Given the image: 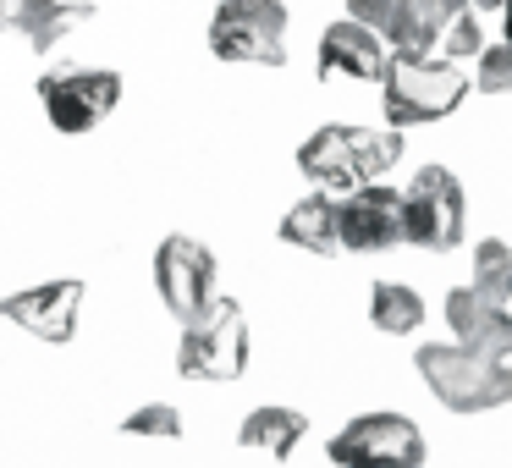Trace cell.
Returning a JSON list of instances; mask_svg holds the SVG:
<instances>
[{"label": "cell", "mask_w": 512, "mask_h": 468, "mask_svg": "<svg viewBox=\"0 0 512 468\" xmlns=\"http://www.w3.org/2000/svg\"><path fill=\"white\" fill-rule=\"evenodd\" d=\"M402 160V138L397 133H375V127H347V122H331L320 127L314 138H303L298 149V171L325 193H347L358 182L380 177L386 166Z\"/></svg>", "instance_id": "1"}, {"label": "cell", "mask_w": 512, "mask_h": 468, "mask_svg": "<svg viewBox=\"0 0 512 468\" xmlns=\"http://www.w3.org/2000/svg\"><path fill=\"white\" fill-rule=\"evenodd\" d=\"M419 375L435 391V402L452 413H490L512 402V364L507 358H485L463 342H424Z\"/></svg>", "instance_id": "2"}, {"label": "cell", "mask_w": 512, "mask_h": 468, "mask_svg": "<svg viewBox=\"0 0 512 468\" xmlns=\"http://www.w3.org/2000/svg\"><path fill=\"white\" fill-rule=\"evenodd\" d=\"M380 83H386V116L397 127L441 122L474 89V78L452 56H397V61H386Z\"/></svg>", "instance_id": "3"}, {"label": "cell", "mask_w": 512, "mask_h": 468, "mask_svg": "<svg viewBox=\"0 0 512 468\" xmlns=\"http://www.w3.org/2000/svg\"><path fill=\"white\" fill-rule=\"evenodd\" d=\"M248 364V320L237 303L210 298L199 314L182 320V347L177 369L193 380H237Z\"/></svg>", "instance_id": "4"}, {"label": "cell", "mask_w": 512, "mask_h": 468, "mask_svg": "<svg viewBox=\"0 0 512 468\" xmlns=\"http://www.w3.org/2000/svg\"><path fill=\"white\" fill-rule=\"evenodd\" d=\"M210 50L243 67L287 61V6L281 0H221L210 17Z\"/></svg>", "instance_id": "5"}, {"label": "cell", "mask_w": 512, "mask_h": 468, "mask_svg": "<svg viewBox=\"0 0 512 468\" xmlns=\"http://www.w3.org/2000/svg\"><path fill=\"white\" fill-rule=\"evenodd\" d=\"M39 100L56 133H94L122 100V72L111 67H61L39 78Z\"/></svg>", "instance_id": "6"}, {"label": "cell", "mask_w": 512, "mask_h": 468, "mask_svg": "<svg viewBox=\"0 0 512 468\" xmlns=\"http://www.w3.org/2000/svg\"><path fill=\"white\" fill-rule=\"evenodd\" d=\"M402 243H419L430 254L463 243V182L446 166H424L402 193Z\"/></svg>", "instance_id": "7"}, {"label": "cell", "mask_w": 512, "mask_h": 468, "mask_svg": "<svg viewBox=\"0 0 512 468\" xmlns=\"http://www.w3.org/2000/svg\"><path fill=\"white\" fill-rule=\"evenodd\" d=\"M215 281H221V265H215V254L199 237L171 232L166 243L155 248V287H160V298H166V309L177 314V320L199 314L204 303L215 298Z\"/></svg>", "instance_id": "8"}, {"label": "cell", "mask_w": 512, "mask_h": 468, "mask_svg": "<svg viewBox=\"0 0 512 468\" xmlns=\"http://www.w3.org/2000/svg\"><path fill=\"white\" fill-rule=\"evenodd\" d=\"M336 226H342V254H386L402 243V193L358 182L336 204Z\"/></svg>", "instance_id": "9"}, {"label": "cell", "mask_w": 512, "mask_h": 468, "mask_svg": "<svg viewBox=\"0 0 512 468\" xmlns=\"http://www.w3.org/2000/svg\"><path fill=\"white\" fill-rule=\"evenodd\" d=\"M331 457L336 463H424V435L413 419H402V413H358L353 424H347L342 435L331 441Z\"/></svg>", "instance_id": "10"}, {"label": "cell", "mask_w": 512, "mask_h": 468, "mask_svg": "<svg viewBox=\"0 0 512 468\" xmlns=\"http://www.w3.org/2000/svg\"><path fill=\"white\" fill-rule=\"evenodd\" d=\"M78 309H83L78 281H45V287H28V292L0 298V320L23 325L28 336H39V342H72Z\"/></svg>", "instance_id": "11"}, {"label": "cell", "mask_w": 512, "mask_h": 468, "mask_svg": "<svg viewBox=\"0 0 512 468\" xmlns=\"http://www.w3.org/2000/svg\"><path fill=\"white\" fill-rule=\"evenodd\" d=\"M446 325H452V342L512 364V314H507V303H490L479 287H452L446 292Z\"/></svg>", "instance_id": "12"}, {"label": "cell", "mask_w": 512, "mask_h": 468, "mask_svg": "<svg viewBox=\"0 0 512 468\" xmlns=\"http://www.w3.org/2000/svg\"><path fill=\"white\" fill-rule=\"evenodd\" d=\"M347 17H358L364 28H375L397 56H430L435 39H441V23L424 12L419 0H353Z\"/></svg>", "instance_id": "13"}, {"label": "cell", "mask_w": 512, "mask_h": 468, "mask_svg": "<svg viewBox=\"0 0 512 468\" xmlns=\"http://www.w3.org/2000/svg\"><path fill=\"white\" fill-rule=\"evenodd\" d=\"M386 61V39L358 17H342L320 34V72H331V78H380Z\"/></svg>", "instance_id": "14"}, {"label": "cell", "mask_w": 512, "mask_h": 468, "mask_svg": "<svg viewBox=\"0 0 512 468\" xmlns=\"http://www.w3.org/2000/svg\"><path fill=\"white\" fill-rule=\"evenodd\" d=\"M336 204L331 193H309V199H298L287 215H281V237H287L292 248H303V254H342V226H336Z\"/></svg>", "instance_id": "15"}, {"label": "cell", "mask_w": 512, "mask_h": 468, "mask_svg": "<svg viewBox=\"0 0 512 468\" xmlns=\"http://www.w3.org/2000/svg\"><path fill=\"white\" fill-rule=\"evenodd\" d=\"M303 435H309V419H303L298 408H254L243 419V446H248V452L287 457Z\"/></svg>", "instance_id": "16"}, {"label": "cell", "mask_w": 512, "mask_h": 468, "mask_svg": "<svg viewBox=\"0 0 512 468\" xmlns=\"http://www.w3.org/2000/svg\"><path fill=\"white\" fill-rule=\"evenodd\" d=\"M369 320L391 336H408L424 325V298L408 281H375V287H369Z\"/></svg>", "instance_id": "17"}, {"label": "cell", "mask_w": 512, "mask_h": 468, "mask_svg": "<svg viewBox=\"0 0 512 468\" xmlns=\"http://www.w3.org/2000/svg\"><path fill=\"white\" fill-rule=\"evenodd\" d=\"M94 17V6L89 0H45V6H39L34 17H28L23 28H17V34H28V45L39 50V56H50V50L61 45V39L72 34V28H83Z\"/></svg>", "instance_id": "18"}, {"label": "cell", "mask_w": 512, "mask_h": 468, "mask_svg": "<svg viewBox=\"0 0 512 468\" xmlns=\"http://www.w3.org/2000/svg\"><path fill=\"white\" fill-rule=\"evenodd\" d=\"M468 287H479L490 303H507L512 298V243L485 237V243L474 248V281H468Z\"/></svg>", "instance_id": "19"}, {"label": "cell", "mask_w": 512, "mask_h": 468, "mask_svg": "<svg viewBox=\"0 0 512 468\" xmlns=\"http://www.w3.org/2000/svg\"><path fill=\"white\" fill-rule=\"evenodd\" d=\"M435 45H441L452 61L479 56V45H485V28H479L474 6H463V12H452V17H446V23H441V39H435Z\"/></svg>", "instance_id": "20"}, {"label": "cell", "mask_w": 512, "mask_h": 468, "mask_svg": "<svg viewBox=\"0 0 512 468\" xmlns=\"http://www.w3.org/2000/svg\"><path fill=\"white\" fill-rule=\"evenodd\" d=\"M474 89H485V94H512V39H501V45H479Z\"/></svg>", "instance_id": "21"}, {"label": "cell", "mask_w": 512, "mask_h": 468, "mask_svg": "<svg viewBox=\"0 0 512 468\" xmlns=\"http://www.w3.org/2000/svg\"><path fill=\"white\" fill-rule=\"evenodd\" d=\"M127 435H182V413L171 402H149V408H133L122 424Z\"/></svg>", "instance_id": "22"}, {"label": "cell", "mask_w": 512, "mask_h": 468, "mask_svg": "<svg viewBox=\"0 0 512 468\" xmlns=\"http://www.w3.org/2000/svg\"><path fill=\"white\" fill-rule=\"evenodd\" d=\"M45 0H0V28H23Z\"/></svg>", "instance_id": "23"}, {"label": "cell", "mask_w": 512, "mask_h": 468, "mask_svg": "<svg viewBox=\"0 0 512 468\" xmlns=\"http://www.w3.org/2000/svg\"><path fill=\"white\" fill-rule=\"evenodd\" d=\"M419 6H424V12L435 17V23H446V17H452V12H463V6H474V0H419Z\"/></svg>", "instance_id": "24"}, {"label": "cell", "mask_w": 512, "mask_h": 468, "mask_svg": "<svg viewBox=\"0 0 512 468\" xmlns=\"http://www.w3.org/2000/svg\"><path fill=\"white\" fill-rule=\"evenodd\" d=\"M501 17H507V39H512V6H501Z\"/></svg>", "instance_id": "25"}]
</instances>
